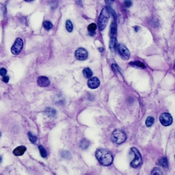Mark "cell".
I'll return each instance as SVG.
<instances>
[{"mask_svg":"<svg viewBox=\"0 0 175 175\" xmlns=\"http://www.w3.org/2000/svg\"><path fill=\"white\" fill-rule=\"evenodd\" d=\"M95 156L99 163L105 166H110L113 162L112 154L108 150L99 148L96 150Z\"/></svg>","mask_w":175,"mask_h":175,"instance_id":"cell-1","label":"cell"},{"mask_svg":"<svg viewBox=\"0 0 175 175\" xmlns=\"http://www.w3.org/2000/svg\"><path fill=\"white\" fill-rule=\"evenodd\" d=\"M110 17V11L108 8L105 7L102 9L101 12L100 14L99 20H98V25H99V28L100 31H102L105 28Z\"/></svg>","mask_w":175,"mask_h":175,"instance_id":"cell-2","label":"cell"},{"mask_svg":"<svg viewBox=\"0 0 175 175\" xmlns=\"http://www.w3.org/2000/svg\"><path fill=\"white\" fill-rule=\"evenodd\" d=\"M127 136L123 131L116 129L114 131L112 134V140L115 144H120L126 141Z\"/></svg>","mask_w":175,"mask_h":175,"instance_id":"cell-3","label":"cell"},{"mask_svg":"<svg viewBox=\"0 0 175 175\" xmlns=\"http://www.w3.org/2000/svg\"><path fill=\"white\" fill-rule=\"evenodd\" d=\"M131 151L133 152V154L135 156L134 157V159L133 161L131 162V166L133 167V168H138L139 167L140 165H141L142 162V156L140 155V153L139 152V150L136 148L135 147H133L131 148Z\"/></svg>","mask_w":175,"mask_h":175,"instance_id":"cell-4","label":"cell"},{"mask_svg":"<svg viewBox=\"0 0 175 175\" xmlns=\"http://www.w3.org/2000/svg\"><path fill=\"white\" fill-rule=\"evenodd\" d=\"M23 47V42L21 38H17L15 42H14V45H12L11 48V52L12 54L14 55H18L19 54V53L21 51Z\"/></svg>","mask_w":175,"mask_h":175,"instance_id":"cell-5","label":"cell"},{"mask_svg":"<svg viewBox=\"0 0 175 175\" xmlns=\"http://www.w3.org/2000/svg\"><path fill=\"white\" fill-rule=\"evenodd\" d=\"M159 121L162 125H164L165 127H168L172 124L173 119H172V116L170 114L163 113L159 116Z\"/></svg>","mask_w":175,"mask_h":175,"instance_id":"cell-6","label":"cell"},{"mask_svg":"<svg viewBox=\"0 0 175 175\" xmlns=\"http://www.w3.org/2000/svg\"><path fill=\"white\" fill-rule=\"evenodd\" d=\"M117 49L118 51L119 54L120 55V56L125 60H127L130 58V52L129 49L123 45V44H118L117 45Z\"/></svg>","mask_w":175,"mask_h":175,"instance_id":"cell-7","label":"cell"},{"mask_svg":"<svg viewBox=\"0 0 175 175\" xmlns=\"http://www.w3.org/2000/svg\"><path fill=\"white\" fill-rule=\"evenodd\" d=\"M75 58L79 60H85L87 59L88 58V52L84 48H79L77 49L75 51Z\"/></svg>","mask_w":175,"mask_h":175,"instance_id":"cell-8","label":"cell"},{"mask_svg":"<svg viewBox=\"0 0 175 175\" xmlns=\"http://www.w3.org/2000/svg\"><path fill=\"white\" fill-rule=\"evenodd\" d=\"M88 86L91 89H96L100 86V81L97 77H91L88 81Z\"/></svg>","mask_w":175,"mask_h":175,"instance_id":"cell-9","label":"cell"},{"mask_svg":"<svg viewBox=\"0 0 175 175\" xmlns=\"http://www.w3.org/2000/svg\"><path fill=\"white\" fill-rule=\"evenodd\" d=\"M37 83H38V85L40 87H47L49 85L50 82L47 77L40 76L37 79Z\"/></svg>","mask_w":175,"mask_h":175,"instance_id":"cell-10","label":"cell"},{"mask_svg":"<svg viewBox=\"0 0 175 175\" xmlns=\"http://www.w3.org/2000/svg\"><path fill=\"white\" fill-rule=\"evenodd\" d=\"M26 151V147L24 146H20L17 147L15 149L13 150V154L16 156L23 155Z\"/></svg>","mask_w":175,"mask_h":175,"instance_id":"cell-11","label":"cell"},{"mask_svg":"<svg viewBox=\"0 0 175 175\" xmlns=\"http://www.w3.org/2000/svg\"><path fill=\"white\" fill-rule=\"evenodd\" d=\"M116 32H117V28H116V22L113 21L111 24L110 27V36L111 38H116Z\"/></svg>","mask_w":175,"mask_h":175,"instance_id":"cell-12","label":"cell"},{"mask_svg":"<svg viewBox=\"0 0 175 175\" xmlns=\"http://www.w3.org/2000/svg\"><path fill=\"white\" fill-rule=\"evenodd\" d=\"M129 65L132 66H136V67H140L141 68H146V65L144 64L143 62H140V61H133V62H129Z\"/></svg>","mask_w":175,"mask_h":175,"instance_id":"cell-13","label":"cell"},{"mask_svg":"<svg viewBox=\"0 0 175 175\" xmlns=\"http://www.w3.org/2000/svg\"><path fill=\"white\" fill-rule=\"evenodd\" d=\"M96 28H97V26H96V25L95 23H91V24H90V25L88 26V30L90 32V36H93V35L95 34L94 31H95V30L96 29Z\"/></svg>","mask_w":175,"mask_h":175,"instance_id":"cell-14","label":"cell"},{"mask_svg":"<svg viewBox=\"0 0 175 175\" xmlns=\"http://www.w3.org/2000/svg\"><path fill=\"white\" fill-rule=\"evenodd\" d=\"M158 164L160 166L163 168H168V159L166 157H161L159 159Z\"/></svg>","mask_w":175,"mask_h":175,"instance_id":"cell-15","label":"cell"},{"mask_svg":"<svg viewBox=\"0 0 175 175\" xmlns=\"http://www.w3.org/2000/svg\"><path fill=\"white\" fill-rule=\"evenodd\" d=\"M45 113L49 117H54L56 115V111L53 108L48 107L45 110Z\"/></svg>","mask_w":175,"mask_h":175,"instance_id":"cell-16","label":"cell"},{"mask_svg":"<svg viewBox=\"0 0 175 175\" xmlns=\"http://www.w3.org/2000/svg\"><path fill=\"white\" fill-rule=\"evenodd\" d=\"M89 145H90V142L87 140L86 139H83L79 144V146L82 149H86L89 146Z\"/></svg>","mask_w":175,"mask_h":175,"instance_id":"cell-17","label":"cell"},{"mask_svg":"<svg viewBox=\"0 0 175 175\" xmlns=\"http://www.w3.org/2000/svg\"><path fill=\"white\" fill-rule=\"evenodd\" d=\"M116 47V38H111L110 41V48L112 51L115 50Z\"/></svg>","mask_w":175,"mask_h":175,"instance_id":"cell-18","label":"cell"},{"mask_svg":"<svg viewBox=\"0 0 175 175\" xmlns=\"http://www.w3.org/2000/svg\"><path fill=\"white\" fill-rule=\"evenodd\" d=\"M83 73L86 78H90V79L92 75V72L89 68H86L84 69L83 71Z\"/></svg>","mask_w":175,"mask_h":175,"instance_id":"cell-19","label":"cell"},{"mask_svg":"<svg viewBox=\"0 0 175 175\" xmlns=\"http://www.w3.org/2000/svg\"><path fill=\"white\" fill-rule=\"evenodd\" d=\"M151 175H164L161 170L159 168H154L151 172Z\"/></svg>","mask_w":175,"mask_h":175,"instance_id":"cell-20","label":"cell"},{"mask_svg":"<svg viewBox=\"0 0 175 175\" xmlns=\"http://www.w3.org/2000/svg\"><path fill=\"white\" fill-rule=\"evenodd\" d=\"M66 28L68 32H71V31H73V24H72L70 20H67L66 21Z\"/></svg>","mask_w":175,"mask_h":175,"instance_id":"cell-21","label":"cell"},{"mask_svg":"<svg viewBox=\"0 0 175 175\" xmlns=\"http://www.w3.org/2000/svg\"><path fill=\"white\" fill-rule=\"evenodd\" d=\"M154 122H155L154 118H153L152 117H151V116H149V117H148L146 118V125L148 127H150L152 124H153Z\"/></svg>","mask_w":175,"mask_h":175,"instance_id":"cell-22","label":"cell"},{"mask_svg":"<svg viewBox=\"0 0 175 175\" xmlns=\"http://www.w3.org/2000/svg\"><path fill=\"white\" fill-rule=\"evenodd\" d=\"M43 26H44L45 29H47V30H49V29H51L53 28L52 23H51L50 21H45L43 23Z\"/></svg>","mask_w":175,"mask_h":175,"instance_id":"cell-23","label":"cell"},{"mask_svg":"<svg viewBox=\"0 0 175 175\" xmlns=\"http://www.w3.org/2000/svg\"><path fill=\"white\" fill-rule=\"evenodd\" d=\"M38 148H39L40 155L42 156V157H46L47 155V151L45 150V149L44 148V147L42 146H39Z\"/></svg>","mask_w":175,"mask_h":175,"instance_id":"cell-24","label":"cell"},{"mask_svg":"<svg viewBox=\"0 0 175 175\" xmlns=\"http://www.w3.org/2000/svg\"><path fill=\"white\" fill-rule=\"evenodd\" d=\"M28 136H29V140L33 143V144H35L37 141V137L36 136H34L31 132H29L28 133Z\"/></svg>","mask_w":175,"mask_h":175,"instance_id":"cell-25","label":"cell"},{"mask_svg":"<svg viewBox=\"0 0 175 175\" xmlns=\"http://www.w3.org/2000/svg\"><path fill=\"white\" fill-rule=\"evenodd\" d=\"M6 73H7V71H6V68H0V75H1V76H2L3 77L6 76Z\"/></svg>","mask_w":175,"mask_h":175,"instance_id":"cell-26","label":"cell"},{"mask_svg":"<svg viewBox=\"0 0 175 175\" xmlns=\"http://www.w3.org/2000/svg\"><path fill=\"white\" fill-rule=\"evenodd\" d=\"M112 68L114 69V72H119V73H120V68H119L117 64H114L112 65Z\"/></svg>","mask_w":175,"mask_h":175,"instance_id":"cell-27","label":"cell"},{"mask_svg":"<svg viewBox=\"0 0 175 175\" xmlns=\"http://www.w3.org/2000/svg\"><path fill=\"white\" fill-rule=\"evenodd\" d=\"M61 155H62V157L63 158L68 159L69 157V152H66V151H63L62 153H61Z\"/></svg>","mask_w":175,"mask_h":175,"instance_id":"cell-28","label":"cell"},{"mask_svg":"<svg viewBox=\"0 0 175 175\" xmlns=\"http://www.w3.org/2000/svg\"><path fill=\"white\" fill-rule=\"evenodd\" d=\"M124 5H125V6H126L127 8H129L130 6L132 5V2H131V1H126L124 2Z\"/></svg>","mask_w":175,"mask_h":175,"instance_id":"cell-29","label":"cell"},{"mask_svg":"<svg viewBox=\"0 0 175 175\" xmlns=\"http://www.w3.org/2000/svg\"><path fill=\"white\" fill-rule=\"evenodd\" d=\"M9 79H10V78H9L8 76H5L2 78V80H3L5 83H8V82H9Z\"/></svg>","mask_w":175,"mask_h":175,"instance_id":"cell-30","label":"cell"},{"mask_svg":"<svg viewBox=\"0 0 175 175\" xmlns=\"http://www.w3.org/2000/svg\"><path fill=\"white\" fill-rule=\"evenodd\" d=\"M1 161H2V158H1V157L0 156V163L1 162Z\"/></svg>","mask_w":175,"mask_h":175,"instance_id":"cell-31","label":"cell"},{"mask_svg":"<svg viewBox=\"0 0 175 175\" xmlns=\"http://www.w3.org/2000/svg\"><path fill=\"white\" fill-rule=\"evenodd\" d=\"M99 49H100V51H103V48H100Z\"/></svg>","mask_w":175,"mask_h":175,"instance_id":"cell-32","label":"cell"},{"mask_svg":"<svg viewBox=\"0 0 175 175\" xmlns=\"http://www.w3.org/2000/svg\"><path fill=\"white\" fill-rule=\"evenodd\" d=\"M174 69L175 70V66H174Z\"/></svg>","mask_w":175,"mask_h":175,"instance_id":"cell-33","label":"cell"},{"mask_svg":"<svg viewBox=\"0 0 175 175\" xmlns=\"http://www.w3.org/2000/svg\"><path fill=\"white\" fill-rule=\"evenodd\" d=\"M0 136H1V133H0Z\"/></svg>","mask_w":175,"mask_h":175,"instance_id":"cell-34","label":"cell"},{"mask_svg":"<svg viewBox=\"0 0 175 175\" xmlns=\"http://www.w3.org/2000/svg\"></svg>","mask_w":175,"mask_h":175,"instance_id":"cell-35","label":"cell"}]
</instances>
